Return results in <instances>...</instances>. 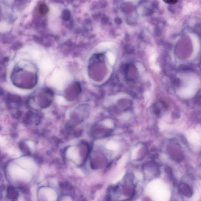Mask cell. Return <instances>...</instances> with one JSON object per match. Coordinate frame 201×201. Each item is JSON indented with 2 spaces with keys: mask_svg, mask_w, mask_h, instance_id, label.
<instances>
[{
  "mask_svg": "<svg viewBox=\"0 0 201 201\" xmlns=\"http://www.w3.org/2000/svg\"><path fill=\"white\" fill-rule=\"evenodd\" d=\"M140 145L138 146L133 149L131 153V158L133 159H135L137 157L138 152L140 148Z\"/></svg>",
  "mask_w": 201,
  "mask_h": 201,
  "instance_id": "8992f818",
  "label": "cell"
},
{
  "mask_svg": "<svg viewBox=\"0 0 201 201\" xmlns=\"http://www.w3.org/2000/svg\"><path fill=\"white\" fill-rule=\"evenodd\" d=\"M10 171L12 176H13L15 178L25 179L26 180L30 179L31 174L28 171L18 165H12L10 167Z\"/></svg>",
  "mask_w": 201,
  "mask_h": 201,
  "instance_id": "6da1fadb",
  "label": "cell"
},
{
  "mask_svg": "<svg viewBox=\"0 0 201 201\" xmlns=\"http://www.w3.org/2000/svg\"><path fill=\"white\" fill-rule=\"evenodd\" d=\"M166 3H167V4H176V3L178 2L177 1H164Z\"/></svg>",
  "mask_w": 201,
  "mask_h": 201,
  "instance_id": "30bf717a",
  "label": "cell"
},
{
  "mask_svg": "<svg viewBox=\"0 0 201 201\" xmlns=\"http://www.w3.org/2000/svg\"><path fill=\"white\" fill-rule=\"evenodd\" d=\"M39 11L40 13L44 14L47 13L48 11L47 6L45 4H41L39 7Z\"/></svg>",
  "mask_w": 201,
  "mask_h": 201,
  "instance_id": "9c48e42d",
  "label": "cell"
},
{
  "mask_svg": "<svg viewBox=\"0 0 201 201\" xmlns=\"http://www.w3.org/2000/svg\"><path fill=\"white\" fill-rule=\"evenodd\" d=\"M56 103H57L59 105H65L67 103L65 99H64V98L61 96H58L56 97Z\"/></svg>",
  "mask_w": 201,
  "mask_h": 201,
  "instance_id": "52a82bcc",
  "label": "cell"
},
{
  "mask_svg": "<svg viewBox=\"0 0 201 201\" xmlns=\"http://www.w3.org/2000/svg\"><path fill=\"white\" fill-rule=\"evenodd\" d=\"M130 115L128 114V113H125L122 116V118L124 119H127L129 118Z\"/></svg>",
  "mask_w": 201,
  "mask_h": 201,
  "instance_id": "8fae6325",
  "label": "cell"
},
{
  "mask_svg": "<svg viewBox=\"0 0 201 201\" xmlns=\"http://www.w3.org/2000/svg\"><path fill=\"white\" fill-rule=\"evenodd\" d=\"M67 155L69 158L72 159L75 162L78 163L79 162L80 157L79 153L76 147H70L67 150Z\"/></svg>",
  "mask_w": 201,
  "mask_h": 201,
  "instance_id": "3957f363",
  "label": "cell"
},
{
  "mask_svg": "<svg viewBox=\"0 0 201 201\" xmlns=\"http://www.w3.org/2000/svg\"><path fill=\"white\" fill-rule=\"evenodd\" d=\"M128 153H125V154H124V155L119 159L118 162V166L120 167L123 166L127 162V160H128Z\"/></svg>",
  "mask_w": 201,
  "mask_h": 201,
  "instance_id": "5b68a950",
  "label": "cell"
},
{
  "mask_svg": "<svg viewBox=\"0 0 201 201\" xmlns=\"http://www.w3.org/2000/svg\"><path fill=\"white\" fill-rule=\"evenodd\" d=\"M103 124L105 127L109 128H113L114 126L113 121L110 119H105L103 122Z\"/></svg>",
  "mask_w": 201,
  "mask_h": 201,
  "instance_id": "ba28073f",
  "label": "cell"
},
{
  "mask_svg": "<svg viewBox=\"0 0 201 201\" xmlns=\"http://www.w3.org/2000/svg\"><path fill=\"white\" fill-rule=\"evenodd\" d=\"M18 163L26 169L33 171L36 169V164L32 159L27 157L21 158L18 159Z\"/></svg>",
  "mask_w": 201,
  "mask_h": 201,
  "instance_id": "7a4b0ae2",
  "label": "cell"
},
{
  "mask_svg": "<svg viewBox=\"0 0 201 201\" xmlns=\"http://www.w3.org/2000/svg\"><path fill=\"white\" fill-rule=\"evenodd\" d=\"M28 145L29 147H31V148H32L33 147V144L31 142H28Z\"/></svg>",
  "mask_w": 201,
  "mask_h": 201,
  "instance_id": "7c38bea8",
  "label": "cell"
},
{
  "mask_svg": "<svg viewBox=\"0 0 201 201\" xmlns=\"http://www.w3.org/2000/svg\"><path fill=\"white\" fill-rule=\"evenodd\" d=\"M120 145L118 143L114 141H110L106 144V147L109 150H116L118 149Z\"/></svg>",
  "mask_w": 201,
  "mask_h": 201,
  "instance_id": "277c9868",
  "label": "cell"
}]
</instances>
